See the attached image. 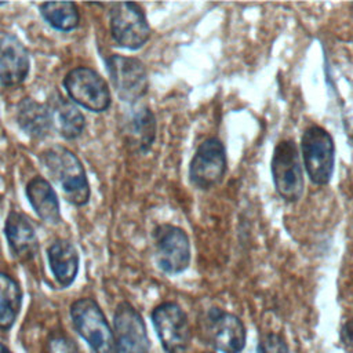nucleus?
<instances>
[{
	"mask_svg": "<svg viewBox=\"0 0 353 353\" xmlns=\"http://www.w3.org/2000/svg\"><path fill=\"white\" fill-rule=\"evenodd\" d=\"M4 233L12 254L19 261H30L36 256L39 251L37 236L33 225L25 215L11 211L6 219Z\"/></svg>",
	"mask_w": 353,
	"mask_h": 353,
	"instance_id": "obj_14",
	"label": "nucleus"
},
{
	"mask_svg": "<svg viewBox=\"0 0 353 353\" xmlns=\"http://www.w3.org/2000/svg\"><path fill=\"white\" fill-rule=\"evenodd\" d=\"M200 334L205 343L222 353H240L247 341L243 321L233 313L211 307L200 320Z\"/></svg>",
	"mask_w": 353,
	"mask_h": 353,
	"instance_id": "obj_5",
	"label": "nucleus"
},
{
	"mask_svg": "<svg viewBox=\"0 0 353 353\" xmlns=\"http://www.w3.org/2000/svg\"><path fill=\"white\" fill-rule=\"evenodd\" d=\"M154 250L159 268L167 274H178L190 263V243L186 232L163 223L154 229Z\"/></svg>",
	"mask_w": 353,
	"mask_h": 353,
	"instance_id": "obj_10",
	"label": "nucleus"
},
{
	"mask_svg": "<svg viewBox=\"0 0 353 353\" xmlns=\"http://www.w3.org/2000/svg\"><path fill=\"white\" fill-rule=\"evenodd\" d=\"M303 165L310 181L327 185L335 165V143L331 134L321 125H309L301 138Z\"/></svg>",
	"mask_w": 353,
	"mask_h": 353,
	"instance_id": "obj_3",
	"label": "nucleus"
},
{
	"mask_svg": "<svg viewBox=\"0 0 353 353\" xmlns=\"http://www.w3.org/2000/svg\"><path fill=\"white\" fill-rule=\"evenodd\" d=\"M50 269L62 287H69L79 272V252L68 240H57L47 250Z\"/></svg>",
	"mask_w": 353,
	"mask_h": 353,
	"instance_id": "obj_16",
	"label": "nucleus"
},
{
	"mask_svg": "<svg viewBox=\"0 0 353 353\" xmlns=\"http://www.w3.org/2000/svg\"><path fill=\"white\" fill-rule=\"evenodd\" d=\"M40 14L54 29L69 32L79 25V10L72 1H47L40 4Z\"/></svg>",
	"mask_w": 353,
	"mask_h": 353,
	"instance_id": "obj_20",
	"label": "nucleus"
},
{
	"mask_svg": "<svg viewBox=\"0 0 353 353\" xmlns=\"http://www.w3.org/2000/svg\"><path fill=\"white\" fill-rule=\"evenodd\" d=\"M48 175L59 185L66 200L84 205L90 200V183L79 157L63 146H52L40 154Z\"/></svg>",
	"mask_w": 353,
	"mask_h": 353,
	"instance_id": "obj_1",
	"label": "nucleus"
},
{
	"mask_svg": "<svg viewBox=\"0 0 353 353\" xmlns=\"http://www.w3.org/2000/svg\"><path fill=\"white\" fill-rule=\"evenodd\" d=\"M17 121L21 130L32 138L47 137L52 128L47 105H43L32 98H25L18 103Z\"/></svg>",
	"mask_w": 353,
	"mask_h": 353,
	"instance_id": "obj_18",
	"label": "nucleus"
},
{
	"mask_svg": "<svg viewBox=\"0 0 353 353\" xmlns=\"http://www.w3.org/2000/svg\"><path fill=\"white\" fill-rule=\"evenodd\" d=\"M30 69V58L23 43L12 36L0 39V85L14 87L21 84Z\"/></svg>",
	"mask_w": 353,
	"mask_h": 353,
	"instance_id": "obj_13",
	"label": "nucleus"
},
{
	"mask_svg": "<svg viewBox=\"0 0 353 353\" xmlns=\"http://www.w3.org/2000/svg\"><path fill=\"white\" fill-rule=\"evenodd\" d=\"M52 128L65 139L77 138L85 125V119L80 109L69 99L55 95L47 105Z\"/></svg>",
	"mask_w": 353,
	"mask_h": 353,
	"instance_id": "obj_15",
	"label": "nucleus"
},
{
	"mask_svg": "<svg viewBox=\"0 0 353 353\" xmlns=\"http://www.w3.org/2000/svg\"><path fill=\"white\" fill-rule=\"evenodd\" d=\"M226 168L225 146L218 138L211 137L196 149L189 165V178L196 188L208 190L222 182Z\"/></svg>",
	"mask_w": 353,
	"mask_h": 353,
	"instance_id": "obj_8",
	"label": "nucleus"
},
{
	"mask_svg": "<svg viewBox=\"0 0 353 353\" xmlns=\"http://www.w3.org/2000/svg\"><path fill=\"white\" fill-rule=\"evenodd\" d=\"M152 323L165 353H188L192 330L186 313L175 302H163L152 312Z\"/></svg>",
	"mask_w": 353,
	"mask_h": 353,
	"instance_id": "obj_7",
	"label": "nucleus"
},
{
	"mask_svg": "<svg viewBox=\"0 0 353 353\" xmlns=\"http://www.w3.org/2000/svg\"><path fill=\"white\" fill-rule=\"evenodd\" d=\"M276 192L288 203L298 201L303 194L305 181L299 152L294 141L285 139L276 145L270 161Z\"/></svg>",
	"mask_w": 353,
	"mask_h": 353,
	"instance_id": "obj_4",
	"label": "nucleus"
},
{
	"mask_svg": "<svg viewBox=\"0 0 353 353\" xmlns=\"http://www.w3.org/2000/svg\"><path fill=\"white\" fill-rule=\"evenodd\" d=\"M258 353H290V349L281 334L265 332L259 338Z\"/></svg>",
	"mask_w": 353,
	"mask_h": 353,
	"instance_id": "obj_22",
	"label": "nucleus"
},
{
	"mask_svg": "<svg viewBox=\"0 0 353 353\" xmlns=\"http://www.w3.org/2000/svg\"><path fill=\"white\" fill-rule=\"evenodd\" d=\"M0 353H12V352L4 343L0 342Z\"/></svg>",
	"mask_w": 353,
	"mask_h": 353,
	"instance_id": "obj_25",
	"label": "nucleus"
},
{
	"mask_svg": "<svg viewBox=\"0 0 353 353\" xmlns=\"http://www.w3.org/2000/svg\"><path fill=\"white\" fill-rule=\"evenodd\" d=\"M70 317L76 331L95 353H117L113 330L92 298L74 301L70 306Z\"/></svg>",
	"mask_w": 353,
	"mask_h": 353,
	"instance_id": "obj_2",
	"label": "nucleus"
},
{
	"mask_svg": "<svg viewBox=\"0 0 353 353\" xmlns=\"http://www.w3.org/2000/svg\"><path fill=\"white\" fill-rule=\"evenodd\" d=\"M63 87L73 103L91 112H105L110 103V90L105 79L94 69L79 66L63 77Z\"/></svg>",
	"mask_w": 353,
	"mask_h": 353,
	"instance_id": "obj_6",
	"label": "nucleus"
},
{
	"mask_svg": "<svg viewBox=\"0 0 353 353\" xmlns=\"http://www.w3.org/2000/svg\"><path fill=\"white\" fill-rule=\"evenodd\" d=\"M4 4H6V3H0V6H4Z\"/></svg>",
	"mask_w": 353,
	"mask_h": 353,
	"instance_id": "obj_27",
	"label": "nucleus"
},
{
	"mask_svg": "<svg viewBox=\"0 0 353 353\" xmlns=\"http://www.w3.org/2000/svg\"><path fill=\"white\" fill-rule=\"evenodd\" d=\"M341 341L349 349H353V319L347 320L341 328Z\"/></svg>",
	"mask_w": 353,
	"mask_h": 353,
	"instance_id": "obj_24",
	"label": "nucleus"
},
{
	"mask_svg": "<svg viewBox=\"0 0 353 353\" xmlns=\"http://www.w3.org/2000/svg\"><path fill=\"white\" fill-rule=\"evenodd\" d=\"M26 197L33 207L34 212L48 223H58L61 221V208L57 193L51 183L41 178L34 176L26 185Z\"/></svg>",
	"mask_w": 353,
	"mask_h": 353,
	"instance_id": "obj_17",
	"label": "nucleus"
},
{
	"mask_svg": "<svg viewBox=\"0 0 353 353\" xmlns=\"http://www.w3.org/2000/svg\"><path fill=\"white\" fill-rule=\"evenodd\" d=\"M106 65L112 85L121 101L135 102L148 92V73L139 59L114 54L108 58Z\"/></svg>",
	"mask_w": 353,
	"mask_h": 353,
	"instance_id": "obj_11",
	"label": "nucleus"
},
{
	"mask_svg": "<svg viewBox=\"0 0 353 353\" xmlns=\"http://www.w3.org/2000/svg\"><path fill=\"white\" fill-rule=\"evenodd\" d=\"M110 33L123 48L138 50L150 37V26L135 3H116L110 8Z\"/></svg>",
	"mask_w": 353,
	"mask_h": 353,
	"instance_id": "obj_9",
	"label": "nucleus"
},
{
	"mask_svg": "<svg viewBox=\"0 0 353 353\" xmlns=\"http://www.w3.org/2000/svg\"><path fill=\"white\" fill-rule=\"evenodd\" d=\"M22 291L15 279L0 272V328L10 330L21 310Z\"/></svg>",
	"mask_w": 353,
	"mask_h": 353,
	"instance_id": "obj_19",
	"label": "nucleus"
},
{
	"mask_svg": "<svg viewBox=\"0 0 353 353\" xmlns=\"http://www.w3.org/2000/svg\"><path fill=\"white\" fill-rule=\"evenodd\" d=\"M3 134V127H1V123H0V135Z\"/></svg>",
	"mask_w": 353,
	"mask_h": 353,
	"instance_id": "obj_26",
	"label": "nucleus"
},
{
	"mask_svg": "<svg viewBox=\"0 0 353 353\" xmlns=\"http://www.w3.org/2000/svg\"><path fill=\"white\" fill-rule=\"evenodd\" d=\"M47 353H80L72 339L65 335H52L47 342Z\"/></svg>",
	"mask_w": 353,
	"mask_h": 353,
	"instance_id": "obj_23",
	"label": "nucleus"
},
{
	"mask_svg": "<svg viewBox=\"0 0 353 353\" xmlns=\"http://www.w3.org/2000/svg\"><path fill=\"white\" fill-rule=\"evenodd\" d=\"M131 135L137 141L139 150L146 152L150 149L156 138V119L150 109L141 108L138 109L130 123Z\"/></svg>",
	"mask_w": 353,
	"mask_h": 353,
	"instance_id": "obj_21",
	"label": "nucleus"
},
{
	"mask_svg": "<svg viewBox=\"0 0 353 353\" xmlns=\"http://www.w3.org/2000/svg\"><path fill=\"white\" fill-rule=\"evenodd\" d=\"M113 335L117 353H149L146 325L139 312L128 302L117 305L113 316Z\"/></svg>",
	"mask_w": 353,
	"mask_h": 353,
	"instance_id": "obj_12",
	"label": "nucleus"
}]
</instances>
